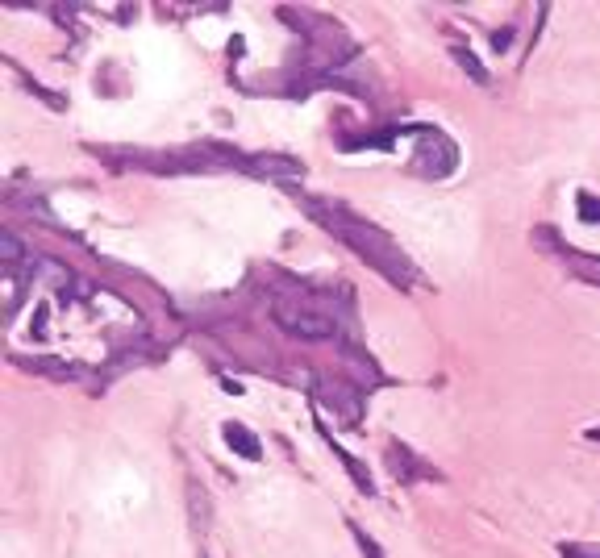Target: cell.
Returning <instances> with one entry per match:
<instances>
[{
  "label": "cell",
  "mask_w": 600,
  "mask_h": 558,
  "mask_svg": "<svg viewBox=\"0 0 600 558\" xmlns=\"http://www.w3.org/2000/svg\"><path fill=\"white\" fill-rule=\"evenodd\" d=\"M309 209V213L321 221V226L329 229V234H338L342 242H346L355 255H363L367 263H372L375 271H380L383 279H392V284H401V288H413V263L404 258V250L396 246L392 237L383 234V229H375L372 221H359V217H350L342 204H321V200H300Z\"/></svg>",
  "instance_id": "obj_1"
},
{
  "label": "cell",
  "mask_w": 600,
  "mask_h": 558,
  "mask_svg": "<svg viewBox=\"0 0 600 558\" xmlns=\"http://www.w3.org/2000/svg\"><path fill=\"white\" fill-rule=\"evenodd\" d=\"M275 321L284 325L288 333L296 338H334L338 333V321L326 317V312H313V309H292V304L275 301Z\"/></svg>",
  "instance_id": "obj_2"
},
{
  "label": "cell",
  "mask_w": 600,
  "mask_h": 558,
  "mask_svg": "<svg viewBox=\"0 0 600 558\" xmlns=\"http://www.w3.org/2000/svg\"><path fill=\"white\" fill-rule=\"evenodd\" d=\"M388 467H392V475H396V483H417V479H442V475L429 467V462H421L417 459L404 442H392L388 446Z\"/></svg>",
  "instance_id": "obj_3"
},
{
  "label": "cell",
  "mask_w": 600,
  "mask_h": 558,
  "mask_svg": "<svg viewBox=\"0 0 600 558\" xmlns=\"http://www.w3.org/2000/svg\"><path fill=\"white\" fill-rule=\"evenodd\" d=\"M221 433H226V442H229V451H234V454H242V459H251V462L263 459V442L254 438L242 421H226V430H221Z\"/></svg>",
  "instance_id": "obj_4"
},
{
  "label": "cell",
  "mask_w": 600,
  "mask_h": 558,
  "mask_svg": "<svg viewBox=\"0 0 600 558\" xmlns=\"http://www.w3.org/2000/svg\"><path fill=\"white\" fill-rule=\"evenodd\" d=\"M242 167H246L251 175H288V180H300V163L275 159V154H263V159H242Z\"/></svg>",
  "instance_id": "obj_5"
},
{
  "label": "cell",
  "mask_w": 600,
  "mask_h": 558,
  "mask_svg": "<svg viewBox=\"0 0 600 558\" xmlns=\"http://www.w3.org/2000/svg\"><path fill=\"white\" fill-rule=\"evenodd\" d=\"M563 263L576 271L579 279H588V284H600V258L596 255H584V250H563Z\"/></svg>",
  "instance_id": "obj_6"
},
{
  "label": "cell",
  "mask_w": 600,
  "mask_h": 558,
  "mask_svg": "<svg viewBox=\"0 0 600 558\" xmlns=\"http://www.w3.org/2000/svg\"><path fill=\"white\" fill-rule=\"evenodd\" d=\"M326 442H329V438H326ZM329 451L338 454V459H342V467H346V471H350V479L359 483L363 492H367V496H372V492H375V483H372V475H367V467H359V462H355V454H346V451H342V446H338V442H329Z\"/></svg>",
  "instance_id": "obj_7"
},
{
  "label": "cell",
  "mask_w": 600,
  "mask_h": 558,
  "mask_svg": "<svg viewBox=\"0 0 600 558\" xmlns=\"http://www.w3.org/2000/svg\"><path fill=\"white\" fill-rule=\"evenodd\" d=\"M455 63L463 67V71H467V76L475 79L480 88H488V71H484V63H480V59H475V54L467 51V46H455Z\"/></svg>",
  "instance_id": "obj_8"
},
{
  "label": "cell",
  "mask_w": 600,
  "mask_h": 558,
  "mask_svg": "<svg viewBox=\"0 0 600 558\" xmlns=\"http://www.w3.org/2000/svg\"><path fill=\"white\" fill-rule=\"evenodd\" d=\"M530 242H534V246H546L550 255H558V258H563V250H568V242H563V237H558L550 226H538L534 234H530Z\"/></svg>",
  "instance_id": "obj_9"
},
{
  "label": "cell",
  "mask_w": 600,
  "mask_h": 558,
  "mask_svg": "<svg viewBox=\"0 0 600 558\" xmlns=\"http://www.w3.org/2000/svg\"><path fill=\"white\" fill-rule=\"evenodd\" d=\"M350 534H355V542H359V550H363V558H383V550H380V542H375L367 529L359 525V521H350Z\"/></svg>",
  "instance_id": "obj_10"
},
{
  "label": "cell",
  "mask_w": 600,
  "mask_h": 558,
  "mask_svg": "<svg viewBox=\"0 0 600 558\" xmlns=\"http://www.w3.org/2000/svg\"><path fill=\"white\" fill-rule=\"evenodd\" d=\"M576 209H579V221H592V226H600V200L588 192L576 196Z\"/></svg>",
  "instance_id": "obj_11"
},
{
  "label": "cell",
  "mask_w": 600,
  "mask_h": 558,
  "mask_svg": "<svg viewBox=\"0 0 600 558\" xmlns=\"http://www.w3.org/2000/svg\"><path fill=\"white\" fill-rule=\"evenodd\" d=\"M558 554L563 558H600V546H588V542H558Z\"/></svg>",
  "instance_id": "obj_12"
},
{
  "label": "cell",
  "mask_w": 600,
  "mask_h": 558,
  "mask_svg": "<svg viewBox=\"0 0 600 558\" xmlns=\"http://www.w3.org/2000/svg\"><path fill=\"white\" fill-rule=\"evenodd\" d=\"M0 250H5V258H9V263H17V258L25 255V250H22V242H17L13 234H5V237H0Z\"/></svg>",
  "instance_id": "obj_13"
},
{
  "label": "cell",
  "mask_w": 600,
  "mask_h": 558,
  "mask_svg": "<svg viewBox=\"0 0 600 558\" xmlns=\"http://www.w3.org/2000/svg\"><path fill=\"white\" fill-rule=\"evenodd\" d=\"M513 42V30H501V33H492V46H496V51H504V46Z\"/></svg>",
  "instance_id": "obj_14"
},
{
  "label": "cell",
  "mask_w": 600,
  "mask_h": 558,
  "mask_svg": "<svg viewBox=\"0 0 600 558\" xmlns=\"http://www.w3.org/2000/svg\"><path fill=\"white\" fill-rule=\"evenodd\" d=\"M588 438H592V442H600V430H588Z\"/></svg>",
  "instance_id": "obj_15"
}]
</instances>
